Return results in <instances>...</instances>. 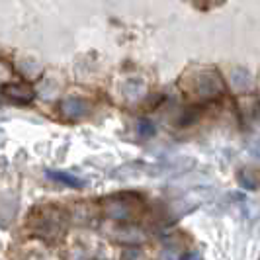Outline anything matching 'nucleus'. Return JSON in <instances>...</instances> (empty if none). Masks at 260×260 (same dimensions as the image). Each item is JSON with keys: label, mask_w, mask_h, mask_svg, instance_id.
<instances>
[{"label": "nucleus", "mask_w": 260, "mask_h": 260, "mask_svg": "<svg viewBox=\"0 0 260 260\" xmlns=\"http://www.w3.org/2000/svg\"><path fill=\"white\" fill-rule=\"evenodd\" d=\"M27 227L31 229V235L43 241H59L67 233L69 213L65 208H59V206L36 208L27 219Z\"/></svg>", "instance_id": "nucleus-1"}, {"label": "nucleus", "mask_w": 260, "mask_h": 260, "mask_svg": "<svg viewBox=\"0 0 260 260\" xmlns=\"http://www.w3.org/2000/svg\"><path fill=\"white\" fill-rule=\"evenodd\" d=\"M102 211L106 217L116 219L119 223H129L137 219L145 211L143 198L137 192H119V194L108 196L102 200Z\"/></svg>", "instance_id": "nucleus-2"}, {"label": "nucleus", "mask_w": 260, "mask_h": 260, "mask_svg": "<svg viewBox=\"0 0 260 260\" xmlns=\"http://www.w3.org/2000/svg\"><path fill=\"white\" fill-rule=\"evenodd\" d=\"M2 94L6 98L14 100V102H20V104H27V102L34 100V90L27 84H24V82H10V84H6L2 88Z\"/></svg>", "instance_id": "nucleus-3"}, {"label": "nucleus", "mask_w": 260, "mask_h": 260, "mask_svg": "<svg viewBox=\"0 0 260 260\" xmlns=\"http://www.w3.org/2000/svg\"><path fill=\"white\" fill-rule=\"evenodd\" d=\"M47 176H49L51 180H55V182H61V184H65V186H69V188H77V190H82V188L86 186L84 180H80V178L73 176V174H67V172H55V170H49Z\"/></svg>", "instance_id": "nucleus-4"}, {"label": "nucleus", "mask_w": 260, "mask_h": 260, "mask_svg": "<svg viewBox=\"0 0 260 260\" xmlns=\"http://www.w3.org/2000/svg\"><path fill=\"white\" fill-rule=\"evenodd\" d=\"M237 180L241 184V188H245L247 192H254L258 188V174H256V170L243 169L237 174Z\"/></svg>", "instance_id": "nucleus-5"}, {"label": "nucleus", "mask_w": 260, "mask_h": 260, "mask_svg": "<svg viewBox=\"0 0 260 260\" xmlns=\"http://www.w3.org/2000/svg\"><path fill=\"white\" fill-rule=\"evenodd\" d=\"M139 133H141V137H151V135L155 133V127H153V123H149L147 119H143V121L139 123Z\"/></svg>", "instance_id": "nucleus-6"}]
</instances>
